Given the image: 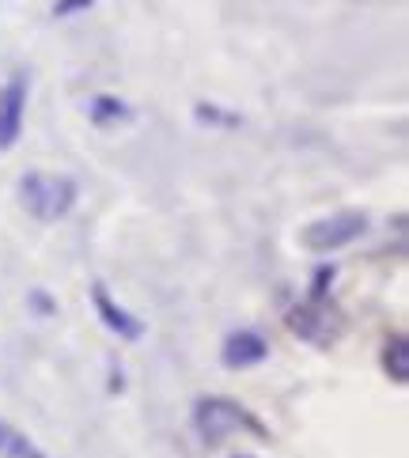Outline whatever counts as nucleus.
<instances>
[{
	"mask_svg": "<svg viewBox=\"0 0 409 458\" xmlns=\"http://www.w3.org/2000/svg\"><path fill=\"white\" fill-rule=\"evenodd\" d=\"M20 201L35 220H61L76 205V182L64 174H38L30 171L20 182Z\"/></svg>",
	"mask_w": 409,
	"mask_h": 458,
	"instance_id": "nucleus-1",
	"label": "nucleus"
},
{
	"mask_svg": "<svg viewBox=\"0 0 409 458\" xmlns=\"http://www.w3.org/2000/svg\"><path fill=\"white\" fill-rule=\"evenodd\" d=\"M193 424L205 444H224L227 436L235 432H254V436H266V428L232 398H201L193 405Z\"/></svg>",
	"mask_w": 409,
	"mask_h": 458,
	"instance_id": "nucleus-2",
	"label": "nucleus"
},
{
	"mask_svg": "<svg viewBox=\"0 0 409 458\" xmlns=\"http://www.w3.org/2000/svg\"><path fill=\"white\" fill-rule=\"evenodd\" d=\"M368 232V216L364 212H337V216H322L315 224L303 227V247L326 254V250H341L349 247L353 239H360Z\"/></svg>",
	"mask_w": 409,
	"mask_h": 458,
	"instance_id": "nucleus-3",
	"label": "nucleus"
},
{
	"mask_svg": "<svg viewBox=\"0 0 409 458\" xmlns=\"http://www.w3.org/2000/svg\"><path fill=\"white\" fill-rule=\"evenodd\" d=\"M23 114H27V76L15 72L8 84L0 88V152L20 140Z\"/></svg>",
	"mask_w": 409,
	"mask_h": 458,
	"instance_id": "nucleus-4",
	"label": "nucleus"
},
{
	"mask_svg": "<svg viewBox=\"0 0 409 458\" xmlns=\"http://www.w3.org/2000/svg\"><path fill=\"white\" fill-rule=\"evenodd\" d=\"M266 356H269V345H266V337H261L258 330H235V334H227L224 345H220L224 368H235V371L239 368H254Z\"/></svg>",
	"mask_w": 409,
	"mask_h": 458,
	"instance_id": "nucleus-5",
	"label": "nucleus"
},
{
	"mask_svg": "<svg viewBox=\"0 0 409 458\" xmlns=\"http://www.w3.org/2000/svg\"><path fill=\"white\" fill-rule=\"evenodd\" d=\"M91 300H95V310H99V318H103V326H107L110 334H118V337H125V341H137V337L144 334V322L129 315L125 307H118V303H114V300L107 296V288H99V284H95Z\"/></svg>",
	"mask_w": 409,
	"mask_h": 458,
	"instance_id": "nucleus-6",
	"label": "nucleus"
},
{
	"mask_svg": "<svg viewBox=\"0 0 409 458\" xmlns=\"http://www.w3.org/2000/svg\"><path fill=\"white\" fill-rule=\"evenodd\" d=\"M288 326H292L296 334L311 337V341H330V318H326V310L319 307V300H311V303H303V307L292 310Z\"/></svg>",
	"mask_w": 409,
	"mask_h": 458,
	"instance_id": "nucleus-7",
	"label": "nucleus"
},
{
	"mask_svg": "<svg viewBox=\"0 0 409 458\" xmlns=\"http://www.w3.org/2000/svg\"><path fill=\"white\" fill-rule=\"evenodd\" d=\"M383 368H387V375L395 383H405L409 379V341H405V334H395L387 341V349H383Z\"/></svg>",
	"mask_w": 409,
	"mask_h": 458,
	"instance_id": "nucleus-8",
	"label": "nucleus"
},
{
	"mask_svg": "<svg viewBox=\"0 0 409 458\" xmlns=\"http://www.w3.org/2000/svg\"><path fill=\"white\" fill-rule=\"evenodd\" d=\"M88 114H91L95 125H114V122L129 118V106H125L122 99H114V95H95L91 106H88Z\"/></svg>",
	"mask_w": 409,
	"mask_h": 458,
	"instance_id": "nucleus-9",
	"label": "nucleus"
},
{
	"mask_svg": "<svg viewBox=\"0 0 409 458\" xmlns=\"http://www.w3.org/2000/svg\"><path fill=\"white\" fill-rule=\"evenodd\" d=\"M4 451L12 454V458H46L30 439H23L20 432H8V444H4Z\"/></svg>",
	"mask_w": 409,
	"mask_h": 458,
	"instance_id": "nucleus-10",
	"label": "nucleus"
},
{
	"mask_svg": "<svg viewBox=\"0 0 409 458\" xmlns=\"http://www.w3.org/2000/svg\"><path fill=\"white\" fill-rule=\"evenodd\" d=\"M330 284H334V269H330V266H322V269L315 273V284H311V300H322Z\"/></svg>",
	"mask_w": 409,
	"mask_h": 458,
	"instance_id": "nucleus-11",
	"label": "nucleus"
},
{
	"mask_svg": "<svg viewBox=\"0 0 409 458\" xmlns=\"http://www.w3.org/2000/svg\"><path fill=\"white\" fill-rule=\"evenodd\" d=\"M91 4H95V0H57V4H54V15H57V20H64V15L88 12Z\"/></svg>",
	"mask_w": 409,
	"mask_h": 458,
	"instance_id": "nucleus-12",
	"label": "nucleus"
},
{
	"mask_svg": "<svg viewBox=\"0 0 409 458\" xmlns=\"http://www.w3.org/2000/svg\"><path fill=\"white\" fill-rule=\"evenodd\" d=\"M198 118H201V122H224V125H235L232 114H220L217 106H198Z\"/></svg>",
	"mask_w": 409,
	"mask_h": 458,
	"instance_id": "nucleus-13",
	"label": "nucleus"
},
{
	"mask_svg": "<svg viewBox=\"0 0 409 458\" xmlns=\"http://www.w3.org/2000/svg\"><path fill=\"white\" fill-rule=\"evenodd\" d=\"M35 303H38V310H42V315H50V310H54V303H50V300H46V296H42V292H35Z\"/></svg>",
	"mask_w": 409,
	"mask_h": 458,
	"instance_id": "nucleus-14",
	"label": "nucleus"
},
{
	"mask_svg": "<svg viewBox=\"0 0 409 458\" xmlns=\"http://www.w3.org/2000/svg\"><path fill=\"white\" fill-rule=\"evenodd\" d=\"M8 432H12V428H8L4 420H0V451H4V444H8Z\"/></svg>",
	"mask_w": 409,
	"mask_h": 458,
	"instance_id": "nucleus-15",
	"label": "nucleus"
},
{
	"mask_svg": "<svg viewBox=\"0 0 409 458\" xmlns=\"http://www.w3.org/2000/svg\"><path fill=\"white\" fill-rule=\"evenodd\" d=\"M243 458H247V454H243Z\"/></svg>",
	"mask_w": 409,
	"mask_h": 458,
	"instance_id": "nucleus-16",
	"label": "nucleus"
}]
</instances>
